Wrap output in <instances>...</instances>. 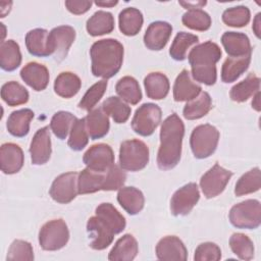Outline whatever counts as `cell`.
Returning a JSON list of instances; mask_svg holds the SVG:
<instances>
[{"label":"cell","instance_id":"1","mask_svg":"<svg viewBox=\"0 0 261 261\" xmlns=\"http://www.w3.org/2000/svg\"><path fill=\"white\" fill-rule=\"evenodd\" d=\"M184 135L185 125L176 113H172L162 122L157 154V164L160 169L168 170L177 165L180 160Z\"/></svg>","mask_w":261,"mask_h":261},{"label":"cell","instance_id":"2","mask_svg":"<svg viewBox=\"0 0 261 261\" xmlns=\"http://www.w3.org/2000/svg\"><path fill=\"white\" fill-rule=\"evenodd\" d=\"M92 73L102 79L115 75L123 61V46L115 39H102L95 42L90 49Z\"/></svg>","mask_w":261,"mask_h":261},{"label":"cell","instance_id":"3","mask_svg":"<svg viewBox=\"0 0 261 261\" xmlns=\"http://www.w3.org/2000/svg\"><path fill=\"white\" fill-rule=\"evenodd\" d=\"M221 58V49L211 41L195 46L189 53L188 59L195 81L207 86L215 84L217 79L216 63Z\"/></svg>","mask_w":261,"mask_h":261},{"label":"cell","instance_id":"4","mask_svg":"<svg viewBox=\"0 0 261 261\" xmlns=\"http://www.w3.org/2000/svg\"><path fill=\"white\" fill-rule=\"evenodd\" d=\"M149 162V148L141 140L133 139L121 143L119 165L123 170L139 171Z\"/></svg>","mask_w":261,"mask_h":261},{"label":"cell","instance_id":"5","mask_svg":"<svg viewBox=\"0 0 261 261\" xmlns=\"http://www.w3.org/2000/svg\"><path fill=\"white\" fill-rule=\"evenodd\" d=\"M219 132L212 124H200L196 126L190 139V145L194 156L198 159H204L211 156L218 145Z\"/></svg>","mask_w":261,"mask_h":261},{"label":"cell","instance_id":"6","mask_svg":"<svg viewBox=\"0 0 261 261\" xmlns=\"http://www.w3.org/2000/svg\"><path fill=\"white\" fill-rule=\"evenodd\" d=\"M228 217L238 228H257L261 223V204L255 199L245 200L231 207Z\"/></svg>","mask_w":261,"mask_h":261},{"label":"cell","instance_id":"7","mask_svg":"<svg viewBox=\"0 0 261 261\" xmlns=\"http://www.w3.org/2000/svg\"><path fill=\"white\" fill-rule=\"evenodd\" d=\"M69 240V230L62 219L46 222L39 231V244L45 251H57L63 248Z\"/></svg>","mask_w":261,"mask_h":261},{"label":"cell","instance_id":"8","mask_svg":"<svg viewBox=\"0 0 261 261\" xmlns=\"http://www.w3.org/2000/svg\"><path fill=\"white\" fill-rule=\"evenodd\" d=\"M161 109L154 103H144L135 112L132 119L133 130L143 137L154 133L161 121Z\"/></svg>","mask_w":261,"mask_h":261},{"label":"cell","instance_id":"9","mask_svg":"<svg viewBox=\"0 0 261 261\" xmlns=\"http://www.w3.org/2000/svg\"><path fill=\"white\" fill-rule=\"evenodd\" d=\"M231 175V171L215 163L200 179V187L204 196L210 199L220 195L224 191Z\"/></svg>","mask_w":261,"mask_h":261},{"label":"cell","instance_id":"10","mask_svg":"<svg viewBox=\"0 0 261 261\" xmlns=\"http://www.w3.org/2000/svg\"><path fill=\"white\" fill-rule=\"evenodd\" d=\"M77 177L79 173L74 171L58 175L53 180L49 190L51 198L60 204H67L71 202L79 194Z\"/></svg>","mask_w":261,"mask_h":261},{"label":"cell","instance_id":"11","mask_svg":"<svg viewBox=\"0 0 261 261\" xmlns=\"http://www.w3.org/2000/svg\"><path fill=\"white\" fill-rule=\"evenodd\" d=\"M200 199L199 188L195 182H189L179 188L170 200V211L174 216L189 214Z\"/></svg>","mask_w":261,"mask_h":261},{"label":"cell","instance_id":"12","mask_svg":"<svg viewBox=\"0 0 261 261\" xmlns=\"http://www.w3.org/2000/svg\"><path fill=\"white\" fill-rule=\"evenodd\" d=\"M84 163L88 168L104 172L114 164V153L107 144H96L91 146L83 157Z\"/></svg>","mask_w":261,"mask_h":261},{"label":"cell","instance_id":"13","mask_svg":"<svg viewBox=\"0 0 261 261\" xmlns=\"http://www.w3.org/2000/svg\"><path fill=\"white\" fill-rule=\"evenodd\" d=\"M75 39V31L70 25H59L49 33V45L56 60H62Z\"/></svg>","mask_w":261,"mask_h":261},{"label":"cell","instance_id":"14","mask_svg":"<svg viewBox=\"0 0 261 261\" xmlns=\"http://www.w3.org/2000/svg\"><path fill=\"white\" fill-rule=\"evenodd\" d=\"M156 256L163 261H185L188 258V251L177 237L167 236L156 245Z\"/></svg>","mask_w":261,"mask_h":261},{"label":"cell","instance_id":"15","mask_svg":"<svg viewBox=\"0 0 261 261\" xmlns=\"http://www.w3.org/2000/svg\"><path fill=\"white\" fill-rule=\"evenodd\" d=\"M87 230L92 239L90 247L94 250H104L111 245L114 232L98 216H92L87 222Z\"/></svg>","mask_w":261,"mask_h":261},{"label":"cell","instance_id":"16","mask_svg":"<svg viewBox=\"0 0 261 261\" xmlns=\"http://www.w3.org/2000/svg\"><path fill=\"white\" fill-rule=\"evenodd\" d=\"M172 33V27L166 21H153L149 24L144 35L145 46L154 51L163 49Z\"/></svg>","mask_w":261,"mask_h":261},{"label":"cell","instance_id":"17","mask_svg":"<svg viewBox=\"0 0 261 261\" xmlns=\"http://www.w3.org/2000/svg\"><path fill=\"white\" fill-rule=\"evenodd\" d=\"M31 160L35 165L45 164L51 156V139L48 126L37 130L30 147Z\"/></svg>","mask_w":261,"mask_h":261},{"label":"cell","instance_id":"18","mask_svg":"<svg viewBox=\"0 0 261 261\" xmlns=\"http://www.w3.org/2000/svg\"><path fill=\"white\" fill-rule=\"evenodd\" d=\"M23 152L14 143H5L0 148V166L5 174L18 172L23 165Z\"/></svg>","mask_w":261,"mask_h":261},{"label":"cell","instance_id":"19","mask_svg":"<svg viewBox=\"0 0 261 261\" xmlns=\"http://www.w3.org/2000/svg\"><path fill=\"white\" fill-rule=\"evenodd\" d=\"M21 80L35 91H43L49 83L48 68L38 62H29L20 70Z\"/></svg>","mask_w":261,"mask_h":261},{"label":"cell","instance_id":"20","mask_svg":"<svg viewBox=\"0 0 261 261\" xmlns=\"http://www.w3.org/2000/svg\"><path fill=\"white\" fill-rule=\"evenodd\" d=\"M202 92V88L196 84L187 69H182L176 76L173 86V98L176 102L190 101Z\"/></svg>","mask_w":261,"mask_h":261},{"label":"cell","instance_id":"21","mask_svg":"<svg viewBox=\"0 0 261 261\" xmlns=\"http://www.w3.org/2000/svg\"><path fill=\"white\" fill-rule=\"evenodd\" d=\"M221 43L229 57H240L252 53L250 40L243 33L225 32L221 37Z\"/></svg>","mask_w":261,"mask_h":261},{"label":"cell","instance_id":"22","mask_svg":"<svg viewBox=\"0 0 261 261\" xmlns=\"http://www.w3.org/2000/svg\"><path fill=\"white\" fill-rule=\"evenodd\" d=\"M25 46L34 56L47 57L52 55L49 45V32L44 29L30 31L25 36Z\"/></svg>","mask_w":261,"mask_h":261},{"label":"cell","instance_id":"23","mask_svg":"<svg viewBox=\"0 0 261 261\" xmlns=\"http://www.w3.org/2000/svg\"><path fill=\"white\" fill-rule=\"evenodd\" d=\"M139 252L138 242L134 236L126 233L117 240L111 251L108 259L110 261H132L136 258Z\"/></svg>","mask_w":261,"mask_h":261},{"label":"cell","instance_id":"24","mask_svg":"<svg viewBox=\"0 0 261 261\" xmlns=\"http://www.w3.org/2000/svg\"><path fill=\"white\" fill-rule=\"evenodd\" d=\"M85 119L89 137L92 140L101 139L107 135L110 126L109 118L102 107L92 109Z\"/></svg>","mask_w":261,"mask_h":261},{"label":"cell","instance_id":"25","mask_svg":"<svg viewBox=\"0 0 261 261\" xmlns=\"http://www.w3.org/2000/svg\"><path fill=\"white\" fill-rule=\"evenodd\" d=\"M117 201L120 206L130 215L142 211L145 204L143 193L135 187H122L117 194Z\"/></svg>","mask_w":261,"mask_h":261},{"label":"cell","instance_id":"26","mask_svg":"<svg viewBox=\"0 0 261 261\" xmlns=\"http://www.w3.org/2000/svg\"><path fill=\"white\" fill-rule=\"evenodd\" d=\"M106 171L100 172L90 168H85L79 173L77 192L81 195L92 194L98 191H103Z\"/></svg>","mask_w":261,"mask_h":261},{"label":"cell","instance_id":"27","mask_svg":"<svg viewBox=\"0 0 261 261\" xmlns=\"http://www.w3.org/2000/svg\"><path fill=\"white\" fill-rule=\"evenodd\" d=\"M251 54L240 57H227L221 67V81L223 83L236 82L249 67Z\"/></svg>","mask_w":261,"mask_h":261},{"label":"cell","instance_id":"28","mask_svg":"<svg viewBox=\"0 0 261 261\" xmlns=\"http://www.w3.org/2000/svg\"><path fill=\"white\" fill-rule=\"evenodd\" d=\"M33 118L34 112L29 108L11 112L6 122L8 133L17 138L27 136L30 132V123Z\"/></svg>","mask_w":261,"mask_h":261},{"label":"cell","instance_id":"29","mask_svg":"<svg viewBox=\"0 0 261 261\" xmlns=\"http://www.w3.org/2000/svg\"><path fill=\"white\" fill-rule=\"evenodd\" d=\"M143 14L135 7H127L120 11L118 23L120 32L125 36H136L143 25Z\"/></svg>","mask_w":261,"mask_h":261},{"label":"cell","instance_id":"30","mask_svg":"<svg viewBox=\"0 0 261 261\" xmlns=\"http://www.w3.org/2000/svg\"><path fill=\"white\" fill-rule=\"evenodd\" d=\"M146 94L150 99H164L169 92V81L162 72H151L144 80Z\"/></svg>","mask_w":261,"mask_h":261},{"label":"cell","instance_id":"31","mask_svg":"<svg viewBox=\"0 0 261 261\" xmlns=\"http://www.w3.org/2000/svg\"><path fill=\"white\" fill-rule=\"evenodd\" d=\"M86 29L88 34L93 37L109 34L114 29V17L108 11H96L87 20Z\"/></svg>","mask_w":261,"mask_h":261},{"label":"cell","instance_id":"32","mask_svg":"<svg viewBox=\"0 0 261 261\" xmlns=\"http://www.w3.org/2000/svg\"><path fill=\"white\" fill-rule=\"evenodd\" d=\"M21 63V53L18 44L13 40H6L0 45V66L5 71L16 69Z\"/></svg>","mask_w":261,"mask_h":261},{"label":"cell","instance_id":"33","mask_svg":"<svg viewBox=\"0 0 261 261\" xmlns=\"http://www.w3.org/2000/svg\"><path fill=\"white\" fill-rule=\"evenodd\" d=\"M95 213L96 216H98L105 224H107L115 234L120 233L125 228V218L117 211V209L112 204H100L96 208Z\"/></svg>","mask_w":261,"mask_h":261},{"label":"cell","instance_id":"34","mask_svg":"<svg viewBox=\"0 0 261 261\" xmlns=\"http://www.w3.org/2000/svg\"><path fill=\"white\" fill-rule=\"evenodd\" d=\"M212 107V100L207 92H201L196 98L188 101L185 105L182 114L189 120L199 119L205 116Z\"/></svg>","mask_w":261,"mask_h":261},{"label":"cell","instance_id":"35","mask_svg":"<svg viewBox=\"0 0 261 261\" xmlns=\"http://www.w3.org/2000/svg\"><path fill=\"white\" fill-rule=\"evenodd\" d=\"M82 86L81 79L70 71L61 72L54 82L55 93L62 98H71L77 94Z\"/></svg>","mask_w":261,"mask_h":261},{"label":"cell","instance_id":"36","mask_svg":"<svg viewBox=\"0 0 261 261\" xmlns=\"http://www.w3.org/2000/svg\"><path fill=\"white\" fill-rule=\"evenodd\" d=\"M260 88V79L254 74L250 73L244 81L238 83L230 89L229 96L231 100L236 102H245L251 96H254Z\"/></svg>","mask_w":261,"mask_h":261},{"label":"cell","instance_id":"37","mask_svg":"<svg viewBox=\"0 0 261 261\" xmlns=\"http://www.w3.org/2000/svg\"><path fill=\"white\" fill-rule=\"evenodd\" d=\"M115 91L122 100L132 105L138 104L142 99V92L139 83L135 77L129 75L123 76L117 82Z\"/></svg>","mask_w":261,"mask_h":261},{"label":"cell","instance_id":"38","mask_svg":"<svg viewBox=\"0 0 261 261\" xmlns=\"http://www.w3.org/2000/svg\"><path fill=\"white\" fill-rule=\"evenodd\" d=\"M28 90L17 82L5 83L1 88V98L9 106H17L29 101Z\"/></svg>","mask_w":261,"mask_h":261},{"label":"cell","instance_id":"39","mask_svg":"<svg viewBox=\"0 0 261 261\" xmlns=\"http://www.w3.org/2000/svg\"><path fill=\"white\" fill-rule=\"evenodd\" d=\"M102 109L107 115L111 116L116 123H124L129 118L132 112L130 107L126 103L114 96L107 98L103 102Z\"/></svg>","mask_w":261,"mask_h":261},{"label":"cell","instance_id":"40","mask_svg":"<svg viewBox=\"0 0 261 261\" xmlns=\"http://www.w3.org/2000/svg\"><path fill=\"white\" fill-rule=\"evenodd\" d=\"M199 42V38L196 35L186 33V32H179L176 34L170 49L169 54L170 56L177 61L185 60L187 57V52L189 48H191L193 45L197 44Z\"/></svg>","mask_w":261,"mask_h":261},{"label":"cell","instance_id":"41","mask_svg":"<svg viewBox=\"0 0 261 261\" xmlns=\"http://www.w3.org/2000/svg\"><path fill=\"white\" fill-rule=\"evenodd\" d=\"M261 187V173L259 167H255L244 173L236 184L234 194L238 197L255 193Z\"/></svg>","mask_w":261,"mask_h":261},{"label":"cell","instance_id":"42","mask_svg":"<svg viewBox=\"0 0 261 261\" xmlns=\"http://www.w3.org/2000/svg\"><path fill=\"white\" fill-rule=\"evenodd\" d=\"M75 120L76 117L72 113L68 111H58L51 118L50 128L58 139L64 140Z\"/></svg>","mask_w":261,"mask_h":261},{"label":"cell","instance_id":"43","mask_svg":"<svg viewBox=\"0 0 261 261\" xmlns=\"http://www.w3.org/2000/svg\"><path fill=\"white\" fill-rule=\"evenodd\" d=\"M229 246L233 254L242 260H251L254 257V244L244 233H233L229 239Z\"/></svg>","mask_w":261,"mask_h":261},{"label":"cell","instance_id":"44","mask_svg":"<svg viewBox=\"0 0 261 261\" xmlns=\"http://www.w3.org/2000/svg\"><path fill=\"white\" fill-rule=\"evenodd\" d=\"M181 21L187 28L200 32L207 31L211 27L210 15L200 8L188 10L184 13Z\"/></svg>","mask_w":261,"mask_h":261},{"label":"cell","instance_id":"45","mask_svg":"<svg viewBox=\"0 0 261 261\" xmlns=\"http://www.w3.org/2000/svg\"><path fill=\"white\" fill-rule=\"evenodd\" d=\"M251 13L247 6H236L227 8L222 13V21L228 25L233 28H242L248 24L250 21Z\"/></svg>","mask_w":261,"mask_h":261},{"label":"cell","instance_id":"46","mask_svg":"<svg viewBox=\"0 0 261 261\" xmlns=\"http://www.w3.org/2000/svg\"><path fill=\"white\" fill-rule=\"evenodd\" d=\"M89 141V134L86 127V119L85 118H76L73 122L70 135L68 139V146L73 151L83 150Z\"/></svg>","mask_w":261,"mask_h":261},{"label":"cell","instance_id":"47","mask_svg":"<svg viewBox=\"0 0 261 261\" xmlns=\"http://www.w3.org/2000/svg\"><path fill=\"white\" fill-rule=\"evenodd\" d=\"M107 88V82L105 80H102L100 82H97L92 87L88 89V91L83 96L82 100L79 103V107L83 110L91 111L94 106L100 101V99L103 97L105 91Z\"/></svg>","mask_w":261,"mask_h":261},{"label":"cell","instance_id":"48","mask_svg":"<svg viewBox=\"0 0 261 261\" xmlns=\"http://www.w3.org/2000/svg\"><path fill=\"white\" fill-rule=\"evenodd\" d=\"M6 260H20L32 261L34 260V252L32 245L22 240H14L7 252Z\"/></svg>","mask_w":261,"mask_h":261},{"label":"cell","instance_id":"49","mask_svg":"<svg viewBox=\"0 0 261 261\" xmlns=\"http://www.w3.org/2000/svg\"><path fill=\"white\" fill-rule=\"evenodd\" d=\"M126 175L120 165L113 164L108 170H106L105 182L103 191H116L122 188L125 182Z\"/></svg>","mask_w":261,"mask_h":261},{"label":"cell","instance_id":"50","mask_svg":"<svg viewBox=\"0 0 261 261\" xmlns=\"http://www.w3.org/2000/svg\"><path fill=\"white\" fill-rule=\"evenodd\" d=\"M221 258L220 248L211 242L200 244L194 255L196 261H218Z\"/></svg>","mask_w":261,"mask_h":261},{"label":"cell","instance_id":"51","mask_svg":"<svg viewBox=\"0 0 261 261\" xmlns=\"http://www.w3.org/2000/svg\"><path fill=\"white\" fill-rule=\"evenodd\" d=\"M92 6V1H88V0H67L65 1V7L67 8V10L73 14H83L85 12H87Z\"/></svg>","mask_w":261,"mask_h":261},{"label":"cell","instance_id":"52","mask_svg":"<svg viewBox=\"0 0 261 261\" xmlns=\"http://www.w3.org/2000/svg\"><path fill=\"white\" fill-rule=\"evenodd\" d=\"M181 6H184L187 9H201L204 5H206V1H197V2H178Z\"/></svg>","mask_w":261,"mask_h":261},{"label":"cell","instance_id":"53","mask_svg":"<svg viewBox=\"0 0 261 261\" xmlns=\"http://www.w3.org/2000/svg\"><path fill=\"white\" fill-rule=\"evenodd\" d=\"M261 13H257L254 20H253V25H252V29L256 35L257 38H260V30H261Z\"/></svg>","mask_w":261,"mask_h":261},{"label":"cell","instance_id":"54","mask_svg":"<svg viewBox=\"0 0 261 261\" xmlns=\"http://www.w3.org/2000/svg\"><path fill=\"white\" fill-rule=\"evenodd\" d=\"M118 3L117 0H106V1H95V4L100 7H112Z\"/></svg>","mask_w":261,"mask_h":261},{"label":"cell","instance_id":"55","mask_svg":"<svg viewBox=\"0 0 261 261\" xmlns=\"http://www.w3.org/2000/svg\"><path fill=\"white\" fill-rule=\"evenodd\" d=\"M252 107L256 110V111H260V92L258 91L254 97H253V101H252Z\"/></svg>","mask_w":261,"mask_h":261}]
</instances>
